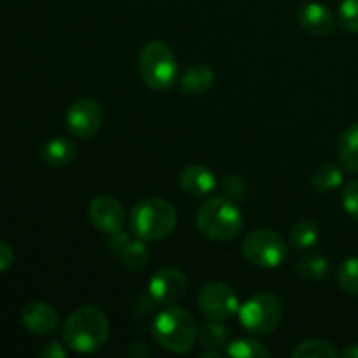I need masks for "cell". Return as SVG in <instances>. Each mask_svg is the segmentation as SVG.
Segmentation results:
<instances>
[{"mask_svg": "<svg viewBox=\"0 0 358 358\" xmlns=\"http://www.w3.org/2000/svg\"><path fill=\"white\" fill-rule=\"evenodd\" d=\"M63 341L77 353H94L103 348L110 336V324L103 311L93 304L77 308L63 324Z\"/></svg>", "mask_w": 358, "mask_h": 358, "instance_id": "obj_1", "label": "cell"}, {"mask_svg": "<svg viewBox=\"0 0 358 358\" xmlns=\"http://www.w3.org/2000/svg\"><path fill=\"white\" fill-rule=\"evenodd\" d=\"M154 339L161 348L171 353H187L198 339V324L185 308L168 306L154 317L150 325Z\"/></svg>", "mask_w": 358, "mask_h": 358, "instance_id": "obj_2", "label": "cell"}, {"mask_svg": "<svg viewBox=\"0 0 358 358\" xmlns=\"http://www.w3.org/2000/svg\"><path fill=\"white\" fill-rule=\"evenodd\" d=\"M199 233L213 241H231L243 231V213L236 201L220 196L203 203L196 215Z\"/></svg>", "mask_w": 358, "mask_h": 358, "instance_id": "obj_3", "label": "cell"}, {"mask_svg": "<svg viewBox=\"0 0 358 358\" xmlns=\"http://www.w3.org/2000/svg\"><path fill=\"white\" fill-rule=\"evenodd\" d=\"M177 210L164 198H145L131 210L129 224L140 240L161 241L177 227Z\"/></svg>", "mask_w": 358, "mask_h": 358, "instance_id": "obj_4", "label": "cell"}, {"mask_svg": "<svg viewBox=\"0 0 358 358\" xmlns=\"http://www.w3.org/2000/svg\"><path fill=\"white\" fill-rule=\"evenodd\" d=\"M138 73L150 90H171L178 80L177 56L164 42H147L138 56Z\"/></svg>", "mask_w": 358, "mask_h": 358, "instance_id": "obj_5", "label": "cell"}, {"mask_svg": "<svg viewBox=\"0 0 358 358\" xmlns=\"http://www.w3.org/2000/svg\"><path fill=\"white\" fill-rule=\"evenodd\" d=\"M238 317L250 334H271L282 324L283 304L275 294L259 292L241 304Z\"/></svg>", "mask_w": 358, "mask_h": 358, "instance_id": "obj_6", "label": "cell"}, {"mask_svg": "<svg viewBox=\"0 0 358 358\" xmlns=\"http://www.w3.org/2000/svg\"><path fill=\"white\" fill-rule=\"evenodd\" d=\"M241 252L250 264L273 269L285 262L289 255V245L275 231L255 229L245 236Z\"/></svg>", "mask_w": 358, "mask_h": 358, "instance_id": "obj_7", "label": "cell"}, {"mask_svg": "<svg viewBox=\"0 0 358 358\" xmlns=\"http://www.w3.org/2000/svg\"><path fill=\"white\" fill-rule=\"evenodd\" d=\"M198 310L208 320L226 322L233 318L240 310V301L236 292L227 283L212 282L206 283L198 292Z\"/></svg>", "mask_w": 358, "mask_h": 358, "instance_id": "obj_8", "label": "cell"}, {"mask_svg": "<svg viewBox=\"0 0 358 358\" xmlns=\"http://www.w3.org/2000/svg\"><path fill=\"white\" fill-rule=\"evenodd\" d=\"M149 297L157 306H175L187 294V278L184 273L171 266L157 269L149 280Z\"/></svg>", "mask_w": 358, "mask_h": 358, "instance_id": "obj_9", "label": "cell"}, {"mask_svg": "<svg viewBox=\"0 0 358 358\" xmlns=\"http://www.w3.org/2000/svg\"><path fill=\"white\" fill-rule=\"evenodd\" d=\"M101 122H103L101 105L91 98H79L72 101L65 112L66 128L79 138H93L100 131Z\"/></svg>", "mask_w": 358, "mask_h": 358, "instance_id": "obj_10", "label": "cell"}, {"mask_svg": "<svg viewBox=\"0 0 358 358\" xmlns=\"http://www.w3.org/2000/svg\"><path fill=\"white\" fill-rule=\"evenodd\" d=\"M91 224L105 234H114L124 227L126 212L124 206L114 196L100 194L91 199L87 210Z\"/></svg>", "mask_w": 358, "mask_h": 358, "instance_id": "obj_11", "label": "cell"}, {"mask_svg": "<svg viewBox=\"0 0 358 358\" xmlns=\"http://www.w3.org/2000/svg\"><path fill=\"white\" fill-rule=\"evenodd\" d=\"M21 324L35 336H51L59 325L58 311L48 303L31 301L21 310Z\"/></svg>", "mask_w": 358, "mask_h": 358, "instance_id": "obj_12", "label": "cell"}, {"mask_svg": "<svg viewBox=\"0 0 358 358\" xmlns=\"http://www.w3.org/2000/svg\"><path fill=\"white\" fill-rule=\"evenodd\" d=\"M178 184L185 194L194 196V198H205L219 187V180L212 168L199 163L185 166L178 177Z\"/></svg>", "mask_w": 358, "mask_h": 358, "instance_id": "obj_13", "label": "cell"}, {"mask_svg": "<svg viewBox=\"0 0 358 358\" xmlns=\"http://www.w3.org/2000/svg\"><path fill=\"white\" fill-rule=\"evenodd\" d=\"M297 17H299L301 27L315 37H325L334 30V14L325 3H304V6H301Z\"/></svg>", "mask_w": 358, "mask_h": 358, "instance_id": "obj_14", "label": "cell"}, {"mask_svg": "<svg viewBox=\"0 0 358 358\" xmlns=\"http://www.w3.org/2000/svg\"><path fill=\"white\" fill-rule=\"evenodd\" d=\"M215 84V72L212 66L199 65L191 66L184 72L180 79V90L187 96H201V94L208 93Z\"/></svg>", "mask_w": 358, "mask_h": 358, "instance_id": "obj_15", "label": "cell"}, {"mask_svg": "<svg viewBox=\"0 0 358 358\" xmlns=\"http://www.w3.org/2000/svg\"><path fill=\"white\" fill-rule=\"evenodd\" d=\"M77 156V145L69 138H51L41 150V159L52 168H62L72 163Z\"/></svg>", "mask_w": 358, "mask_h": 358, "instance_id": "obj_16", "label": "cell"}, {"mask_svg": "<svg viewBox=\"0 0 358 358\" xmlns=\"http://www.w3.org/2000/svg\"><path fill=\"white\" fill-rule=\"evenodd\" d=\"M345 180V171L341 166L334 163H325L315 170L313 177H311V184H313L315 191L327 194V192L336 191L343 185Z\"/></svg>", "mask_w": 358, "mask_h": 358, "instance_id": "obj_17", "label": "cell"}, {"mask_svg": "<svg viewBox=\"0 0 358 358\" xmlns=\"http://www.w3.org/2000/svg\"><path fill=\"white\" fill-rule=\"evenodd\" d=\"M338 154L343 166L358 175V122L343 131L338 143Z\"/></svg>", "mask_w": 358, "mask_h": 358, "instance_id": "obj_18", "label": "cell"}, {"mask_svg": "<svg viewBox=\"0 0 358 358\" xmlns=\"http://www.w3.org/2000/svg\"><path fill=\"white\" fill-rule=\"evenodd\" d=\"M297 275L308 282H320L331 271V264H329L327 257L320 254H306L297 261L296 264Z\"/></svg>", "mask_w": 358, "mask_h": 358, "instance_id": "obj_19", "label": "cell"}, {"mask_svg": "<svg viewBox=\"0 0 358 358\" xmlns=\"http://www.w3.org/2000/svg\"><path fill=\"white\" fill-rule=\"evenodd\" d=\"M289 240L296 250H306V248L315 247L317 241L320 240V227L313 220H299L290 229Z\"/></svg>", "mask_w": 358, "mask_h": 358, "instance_id": "obj_20", "label": "cell"}, {"mask_svg": "<svg viewBox=\"0 0 358 358\" xmlns=\"http://www.w3.org/2000/svg\"><path fill=\"white\" fill-rule=\"evenodd\" d=\"M119 259H121V264L126 271L135 273L149 264L150 252L149 248H147L145 241L138 238V240L129 241L128 247H126L124 250H122V254L119 255Z\"/></svg>", "mask_w": 358, "mask_h": 358, "instance_id": "obj_21", "label": "cell"}, {"mask_svg": "<svg viewBox=\"0 0 358 358\" xmlns=\"http://www.w3.org/2000/svg\"><path fill=\"white\" fill-rule=\"evenodd\" d=\"M290 355L292 358H336L338 352L325 339H306L299 343Z\"/></svg>", "mask_w": 358, "mask_h": 358, "instance_id": "obj_22", "label": "cell"}, {"mask_svg": "<svg viewBox=\"0 0 358 358\" xmlns=\"http://www.w3.org/2000/svg\"><path fill=\"white\" fill-rule=\"evenodd\" d=\"M199 341L206 350H220L229 343V329L224 325V322L210 320L199 332Z\"/></svg>", "mask_w": 358, "mask_h": 358, "instance_id": "obj_23", "label": "cell"}, {"mask_svg": "<svg viewBox=\"0 0 358 358\" xmlns=\"http://www.w3.org/2000/svg\"><path fill=\"white\" fill-rule=\"evenodd\" d=\"M226 353L234 358H269L271 353L268 352L264 345L254 339H236L233 343H227Z\"/></svg>", "mask_w": 358, "mask_h": 358, "instance_id": "obj_24", "label": "cell"}, {"mask_svg": "<svg viewBox=\"0 0 358 358\" xmlns=\"http://www.w3.org/2000/svg\"><path fill=\"white\" fill-rule=\"evenodd\" d=\"M338 282L345 292L358 297V257H348L339 264Z\"/></svg>", "mask_w": 358, "mask_h": 358, "instance_id": "obj_25", "label": "cell"}, {"mask_svg": "<svg viewBox=\"0 0 358 358\" xmlns=\"http://www.w3.org/2000/svg\"><path fill=\"white\" fill-rule=\"evenodd\" d=\"M219 189L226 198L233 199V201L240 203L245 199V180L236 173H227L219 182Z\"/></svg>", "mask_w": 358, "mask_h": 358, "instance_id": "obj_26", "label": "cell"}, {"mask_svg": "<svg viewBox=\"0 0 358 358\" xmlns=\"http://www.w3.org/2000/svg\"><path fill=\"white\" fill-rule=\"evenodd\" d=\"M339 23L346 31L358 34V0H343L339 6Z\"/></svg>", "mask_w": 358, "mask_h": 358, "instance_id": "obj_27", "label": "cell"}, {"mask_svg": "<svg viewBox=\"0 0 358 358\" xmlns=\"http://www.w3.org/2000/svg\"><path fill=\"white\" fill-rule=\"evenodd\" d=\"M343 208L352 219L358 220V180H352L343 189Z\"/></svg>", "mask_w": 358, "mask_h": 358, "instance_id": "obj_28", "label": "cell"}, {"mask_svg": "<svg viewBox=\"0 0 358 358\" xmlns=\"http://www.w3.org/2000/svg\"><path fill=\"white\" fill-rule=\"evenodd\" d=\"M108 236H110V240H108V248H110L115 255H121L122 250H124V248L128 247L129 241H131V236H129L128 233H124L122 229L114 234H108Z\"/></svg>", "mask_w": 358, "mask_h": 358, "instance_id": "obj_29", "label": "cell"}, {"mask_svg": "<svg viewBox=\"0 0 358 358\" xmlns=\"http://www.w3.org/2000/svg\"><path fill=\"white\" fill-rule=\"evenodd\" d=\"M14 264V252L6 241H0V275L7 273Z\"/></svg>", "mask_w": 358, "mask_h": 358, "instance_id": "obj_30", "label": "cell"}, {"mask_svg": "<svg viewBox=\"0 0 358 358\" xmlns=\"http://www.w3.org/2000/svg\"><path fill=\"white\" fill-rule=\"evenodd\" d=\"M41 357L42 358H65L66 352L63 350V346L59 345V343L52 341V343H48V345L41 350Z\"/></svg>", "mask_w": 358, "mask_h": 358, "instance_id": "obj_31", "label": "cell"}, {"mask_svg": "<svg viewBox=\"0 0 358 358\" xmlns=\"http://www.w3.org/2000/svg\"><path fill=\"white\" fill-rule=\"evenodd\" d=\"M128 355L129 357H138V358H142V357H147L149 355V350H147V346L143 345V343H133L131 346H129V350H128Z\"/></svg>", "mask_w": 358, "mask_h": 358, "instance_id": "obj_32", "label": "cell"}, {"mask_svg": "<svg viewBox=\"0 0 358 358\" xmlns=\"http://www.w3.org/2000/svg\"><path fill=\"white\" fill-rule=\"evenodd\" d=\"M343 358H358V345H350L346 346L341 352Z\"/></svg>", "mask_w": 358, "mask_h": 358, "instance_id": "obj_33", "label": "cell"}]
</instances>
